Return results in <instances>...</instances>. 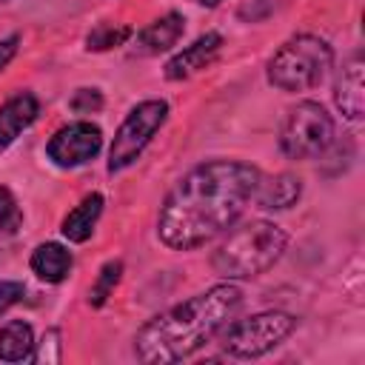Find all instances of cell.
Returning <instances> with one entry per match:
<instances>
[{
	"label": "cell",
	"instance_id": "24",
	"mask_svg": "<svg viewBox=\"0 0 365 365\" xmlns=\"http://www.w3.org/2000/svg\"><path fill=\"white\" fill-rule=\"evenodd\" d=\"M194 3H202V6H217V3H222V0H194Z\"/></svg>",
	"mask_w": 365,
	"mask_h": 365
},
{
	"label": "cell",
	"instance_id": "8",
	"mask_svg": "<svg viewBox=\"0 0 365 365\" xmlns=\"http://www.w3.org/2000/svg\"><path fill=\"white\" fill-rule=\"evenodd\" d=\"M100 145H103V134L97 125L91 123H71V125H63L46 145L48 157L63 165V168H71V165H83L88 160H94L100 154Z\"/></svg>",
	"mask_w": 365,
	"mask_h": 365
},
{
	"label": "cell",
	"instance_id": "25",
	"mask_svg": "<svg viewBox=\"0 0 365 365\" xmlns=\"http://www.w3.org/2000/svg\"><path fill=\"white\" fill-rule=\"evenodd\" d=\"M0 3H6V0H0Z\"/></svg>",
	"mask_w": 365,
	"mask_h": 365
},
{
	"label": "cell",
	"instance_id": "15",
	"mask_svg": "<svg viewBox=\"0 0 365 365\" xmlns=\"http://www.w3.org/2000/svg\"><path fill=\"white\" fill-rule=\"evenodd\" d=\"M100 211H103V197L100 194H88L77 208H71L63 220V234L71 240V242H86L100 220Z\"/></svg>",
	"mask_w": 365,
	"mask_h": 365
},
{
	"label": "cell",
	"instance_id": "12",
	"mask_svg": "<svg viewBox=\"0 0 365 365\" xmlns=\"http://www.w3.org/2000/svg\"><path fill=\"white\" fill-rule=\"evenodd\" d=\"M302 194V180L294 174H274V177H262L257 180L254 188V200L259 208H291Z\"/></svg>",
	"mask_w": 365,
	"mask_h": 365
},
{
	"label": "cell",
	"instance_id": "4",
	"mask_svg": "<svg viewBox=\"0 0 365 365\" xmlns=\"http://www.w3.org/2000/svg\"><path fill=\"white\" fill-rule=\"evenodd\" d=\"M334 66V51L322 37L297 34L277 48L268 63L271 86L282 91H308L325 80Z\"/></svg>",
	"mask_w": 365,
	"mask_h": 365
},
{
	"label": "cell",
	"instance_id": "16",
	"mask_svg": "<svg viewBox=\"0 0 365 365\" xmlns=\"http://www.w3.org/2000/svg\"><path fill=\"white\" fill-rule=\"evenodd\" d=\"M31 348H34V334L26 322L14 319V322L0 328V359L23 362V359L31 356Z\"/></svg>",
	"mask_w": 365,
	"mask_h": 365
},
{
	"label": "cell",
	"instance_id": "1",
	"mask_svg": "<svg viewBox=\"0 0 365 365\" xmlns=\"http://www.w3.org/2000/svg\"><path fill=\"white\" fill-rule=\"evenodd\" d=\"M257 180L259 171L237 160H211L197 165L165 197L157 220L160 240L177 251L214 240L242 214L245 202L254 197Z\"/></svg>",
	"mask_w": 365,
	"mask_h": 365
},
{
	"label": "cell",
	"instance_id": "6",
	"mask_svg": "<svg viewBox=\"0 0 365 365\" xmlns=\"http://www.w3.org/2000/svg\"><path fill=\"white\" fill-rule=\"evenodd\" d=\"M294 325H297V319L291 314H282V311L254 314L248 319L231 322L222 331V348L231 356L254 359V356H262L271 348H277L294 331Z\"/></svg>",
	"mask_w": 365,
	"mask_h": 365
},
{
	"label": "cell",
	"instance_id": "10",
	"mask_svg": "<svg viewBox=\"0 0 365 365\" xmlns=\"http://www.w3.org/2000/svg\"><path fill=\"white\" fill-rule=\"evenodd\" d=\"M222 48V37L208 31L202 37H197L188 48H182L180 54H174L168 63H165V77L168 80H185L197 71H202L205 66H211V60L220 54Z\"/></svg>",
	"mask_w": 365,
	"mask_h": 365
},
{
	"label": "cell",
	"instance_id": "11",
	"mask_svg": "<svg viewBox=\"0 0 365 365\" xmlns=\"http://www.w3.org/2000/svg\"><path fill=\"white\" fill-rule=\"evenodd\" d=\"M37 97L29 91H20L6 106H0V148H9L17 140V134L37 120Z\"/></svg>",
	"mask_w": 365,
	"mask_h": 365
},
{
	"label": "cell",
	"instance_id": "20",
	"mask_svg": "<svg viewBox=\"0 0 365 365\" xmlns=\"http://www.w3.org/2000/svg\"><path fill=\"white\" fill-rule=\"evenodd\" d=\"M60 331H46V336L40 339V351L37 354H31L29 359H34V362H60Z\"/></svg>",
	"mask_w": 365,
	"mask_h": 365
},
{
	"label": "cell",
	"instance_id": "22",
	"mask_svg": "<svg viewBox=\"0 0 365 365\" xmlns=\"http://www.w3.org/2000/svg\"><path fill=\"white\" fill-rule=\"evenodd\" d=\"M23 282H14V279H0V314L6 308H11L20 297H23Z\"/></svg>",
	"mask_w": 365,
	"mask_h": 365
},
{
	"label": "cell",
	"instance_id": "9",
	"mask_svg": "<svg viewBox=\"0 0 365 365\" xmlns=\"http://www.w3.org/2000/svg\"><path fill=\"white\" fill-rule=\"evenodd\" d=\"M362 71H365V63H362V54L356 51L342 66V71L336 77V86H334L336 108L348 120H359L365 114V83H362Z\"/></svg>",
	"mask_w": 365,
	"mask_h": 365
},
{
	"label": "cell",
	"instance_id": "17",
	"mask_svg": "<svg viewBox=\"0 0 365 365\" xmlns=\"http://www.w3.org/2000/svg\"><path fill=\"white\" fill-rule=\"evenodd\" d=\"M131 37L128 26H114V23H100L97 29H91V34L86 37V48L88 51H106L114 46H123Z\"/></svg>",
	"mask_w": 365,
	"mask_h": 365
},
{
	"label": "cell",
	"instance_id": "18",
	"mask_svg": "<svg viewBox=\"0 0 365 365\" xmlns=\"http://www.w3.org/2000/svg\"><path fill=\"white\" fill-rule=\"evenodd\" d=\"M120 274H123V262H120V259L106 262V265L100 268V274H97V282H94L91 291H88V305L100 308V305L108 299V294L114 291V285L120 282Z\"/></svg>",
	"mask_w": 365,
	"mask_h": 365
},
{
	"label": "cell",
	"instance_id": "23",
	"mask_svg": "<svg viewBox=\"0 0 365 365\" xmlns=\"http://www.w3.org/2000/svg\"><path fill=\"white\" fill-rule=\"evenodd\" d=\"M17 34H11V37H6V40H0V71L9 66V60L17 54Z\"/></svg>",
	"mask_w": 365,
	"mask_h": 365
},
{
	"label": "cell",
	"instance_id": "5",
	"mask_svg": "<svg viewBox=\"0 0 365 365\" xmlns=\"http://www.w3.org/2000/svg\"><path fill=\"white\" fill-rule=\"evenodd\" d=\"M334 143V120L319 103H299L288 111L282 131H279V148L291 160H314L322 151H328Z\"/></svg>",
	"mask_w": 365,
	"mask_h": 365
},
{
	"label": "cell",
	"instance_id": "19",
	"mask_svg": "<svg viewBox=\"0 0 365 365\" xmlns=\"http://www.w3.org/2000/svg\"><path fill=\"white\" fill-rule=\"evenodd\" d=\"M23 225L20 205L9 188H0V237H11Z\"/></svg>",
	"mask_w": 365,
	"mask_h": 365
},
{
	"label": "cell",
	"instance_id": "21",
	"mask_svg": "<svg viewBox=\"0 0 365 365\" xmlns=\"http://www.w3.org/2000/svg\"><path fill=\"white\" fill-rule=\"evenodd\" d=\"M71 108L77 114H91V111H100L103 108V97L97 88H80L74 97H71Z\"/></svg>",
	"mask_w": 365,
	"mask_h": 365
},
{
	"label": "cell",
	"instance_id": "3",
	"mask_svg": "<svg viewBox=\"0 0 365 365\" xmlns=\"http://www.w3.org/2000/svg\"><path fill=\"white\" fill-rule=\"evenodd\" d=\"M288 237L268 220H251L228 234V240L211 254V265L225 279H248L265 274L285 251Z\"/></svg>",
	"mask_w": 365,
	"mask_h": 365
},
{
	"label": "cell",
	"instance_id": "14",
	"mask_svg": "<svg viewBox=\"0 0 365 365\" xmlns=\"http://www.w3.org/2000/svg\"><path fill=\"white\" fill-rule=\"evenodd\" d=\"M31 271L46 282H63L71 271V254L60 242H43L31 254Z\"/></svg>",
	"mask_w": 365,
	"mask_h": 365
},
{
	"label": "cell",
	"instance_id": "7",
	"mask_svg": "<svg viewBox=\"0 0 365 365\" xmlns=\"http://www.w3.org/2000/svg\"><path fill=\"white\" fill-rule=\"evenodd\" d=\"M165 117H168L165 100H145V103L134 106L114 134V143L108 151V171L114 174V171L131 165L140 157V151L148 145V140L160 131Z\"/></svg>",
	"mask_w": 365,
	"mask_h": 365
},
{
	"label": "cell",
	"instance_id": "13",
	"mask_svg": "<svg viewBox=\"0 0 365 365\" xmlns=\"http://www.w3.org/2000/svg\"><path fill=\"white\" fill-rule=\"evenodd\" d=\"M182 29H185L182 14L168 11V14H163L160 20L148 23V26L137 34V51H140V54H160V51L171 48V46L182 37Z\"/></svg>",
	"mask_w": 365,
	"mask_h": 365
},
{
	"label": "cell",
	"instance_id": "2",
	"mask_svg": "<svg viewBox=\"0 0 365 365\" xmlns=\"http://www.w3.org/2000/svg\"><path fill=\"white\" fill-rule=\"evenodd\" d=\"M242 291L231 282L211 285L208 291L168 308L145 322L134 339V351L148 365L180 362L211 342L240 311Z\"/></svg>",
	"mask_w": 365,
	"mask_h": 365
}]
</instances>
